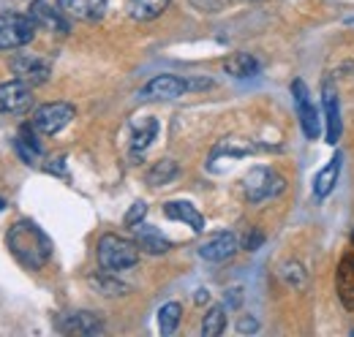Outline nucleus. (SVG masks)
Masks as SVG:
<instances>
[{
    "label": "nucleus",
    "instance_id": "nucleus-2",
    "mask_svg": "<svg viewBox=\"0 0 354 337\" xmlns=\"http://www.w3.org/2000/svg\"><path fill=\"white\" fill-rule=\"evenodd\" d=\"M98 264L109 272H123L139 264V245L118 234H104L98 240Z\"/></svg>",
    "mask_w": 354,
    "mask_h": 337
},
{
    "label": "nucleus",
    "instance_id": "nucleus-32",
    "mask_svg": "<svg viewBox=\"0 0 354 337\" xmlns=\"http://www.w3.org/2000/svg\"><path fill=\"white\" fill-rule=\"evenodd\" d=\"M0 210H3V199H0Z\"/></svg>",
    "mask_w": 354,
    "mask_h": 337
},
{
    "label": "nucleus",
    "instance_id": "nucleus-10",
    "mask_svg": "<svg viewBox=\"0 0 354 337\" xmlns=\"http://www.w3.org/2000/svg\"><path fill=\"white\" fill-rule=\"evenodd\" d=\"M234 253H237V237L232 231H218L199 245V256L205 261H213V264H221L226 258H232Z\"/></svg>",
    "mask_w": 354,
    "mask_h": 337
},
{
    "label": "nucleus",
    "instance_id": "nucleus-22",
    "mask_svg": "<svg viewBox=\"0 0 354 337\" xmlns=\"http://www.w3.org/2000/svg\"><path fill=\"white\" fill-rule=\"evenodd\" d=\"M177 164L175 161H169V158H164V161H158V164H153V166L147 168V174H145V180H147V185H153V188H158V185H167V182H172L177 177Z\"/></svg>",
    "mask_w": 354,
    "mask_h": 337
},
{
    "label": "nucleus",
    "instance_id": "nucleus-16",
    "mask_svg": "<svg viewBox=\"0 0 354 337\" xmlns=\"http://www.w3.org/2000/svg\"><path fill=\"white\" fill-rule=\"evenodd\" d=\"M133 231H136V245H139V251L150 253V256H161V253L169 251V240H167V237H161V231H158V229L136 223V226H133Z\"/></svg>",
    "mask_w": 354,
    "mask_h": 337
},
{
    "label": "nucleus",
    "instance_id": "nucleus-9",
    "mask_svg": "<svg viewBox=\"0 0 354 337\" xmlns=\"http://www.w3.org/2000/svg\"><path fill=\"white\" fill-rule=\"evenodd\" d=\"M292 93H295V101H297V117H300L303 133H306L308 139H319V133H322L319 112H316V106L310 104L306 82H303V79H295V82H292Z\"/></svg>",
    "mask_w": 354,
    "mask_h": 337
},
{
    "label": "nucleus",
    "instance_id": "nucleus-31",
    "mask_svg": "<svg viewBox=\"0 0 354 337\" xmlns=\"http://www.w3.org/2000/svg\"><path fill=\"white\" fill-rule=\"evenodd\" d=\"M196 302H207V291H196Z\"/></svg>",
    "mask_w": 354,
    "mask_h": 337
},
{
    "label": "nucleus",
    "instance_id": "nucleus-12",
    "mask_svg": "<svg viewBox=\"0 0 354 337\" xmlns=\"http://www.w3.org/2000/svg\"><path fill=\"white\" fill-rule=\"evenodd\" d=\"M60 329L68 332V335H101V332H104V321H101L95 313L82 310V313L66 316V321L60 324Z\"/></svg>",
    "mask_w": 354,
    "mask_h": 337
},
{
    "label": "nucleus",
    "instance_id": "nucleus-21",
    "mask_svg": "<svg viewBox=\"0 0 354 337\" xmlns=\"http://www.w3.org/2000/svg\"><path fill=\"white\" fill-rule=\"evenodd\" d=\"M30 17L36 19V25H44V28H52V30H60V33H68V25L60 19L57 11H52L44 0H36L30 6Z\"/></svg>",
    "mask_w": 354,
    "mask_h": 337
},
{
    "label": "nucleus",
    "instance_id": "nucleus-30",
    "mask_svg": "<svg viewBox=\"0 0 354 337\" xmlns=\"http://www.w3.org/2000/svg\"><path fill=\"white\" fill-rule=\"evenodd\" d=\"M240 289H232V291H226V305H232V307H237L240 305Z\"/></svg>",
    "mask_w": 354,
    "mask_h": 337
},
{
    "label": "nucleus",
    "instance_id": "nucleus-24",
    "mask_svg": "<svg viewBox=\"0 0 354 337\" xmlns=\"http://www.w3.org/2000/svg\"><path fill=\"white\" fill-rule=\"evenodd\" d=\"M180 318H183V307L177 302H167L158 310V329H161V335L164 337L175 335L177 327H180Z\"/></svg>",
    "mask_w": 354,
    "mask_h": 337
},
{
    "label": "nucleus",
    "instance_id": "nucleus-7",
    "mask_svg": "<svg viewBox=\"0 0 354 337\" xmlns=\"http://www.w3.org/2000/svg\"><path fill=\"white\" fill-rule=\"evenodd\" d=\"M191 90L188 79H180L175 74H161V77H153L150 82L142 87V98L145 101H175L183 93Z\"/></svg>",
    "mask_w": 354,
    "mask_h": 337
},
{
    "label": "nucleus",
    "instance_id": "nucleus-29",
    "mask_svg": "<svg viewBox=\"0 0 354 337\" xmlns=\"http://www.w3.org/2000/svg\"><path fill=\"white\" fill-rule=\"evenodd\" d=\"M262 242H265V234H262V231H251V234L245 237V242H243V245H245V251H257Z\"/></svg>",
    "mask_w": 354,
    "mask_h": 337
},
{
    "label": "nucleus",
    "instance_id": "nucleus-17",
    "mask_svg": "<svg viewBox=\"0 0 354 337\" xmlns=\"http://www.w3.org/2000/svg\"><path fill=\"white\" fill-rule=\"evenodd\" d=\"M223 71L229 77H234V79H251V77L259 74V60L254 55H248V52H237V55L226 57Z\"/></svg>",
    "mask_w": 354,
    "mask_h": 337
},
{
    "label": "nucleus",
    "instance_id": "nucleus-18",
    "mask_svg": "<svg viewBox=\"0 0 354 337\" xmlns=\"http://www.w3.org/2000/svg\"><path fill=\"white\" fill-rule=\"evenodd\" d=\"M158 136V120L156 117H139L131 123V147L133 153H142L153 144V139Z\"/></svg>",
    "mask_w": 354,
    "mask_h": 337
},
{
    "label": "nucleus",
    "instance_id": "nucleus-23",
    "mask_svg": "<svg viewBox=\"0 0 354 337\" xmlns=\"http://www.w3.org/2000/svg\"><path fill=\"white\" fill-rule=\"evenodd\" d=\"M115 272H101V275H93L90 278V286L95 289V291H101L104 296H123V294H129V286L126 283H120L118 278H112Z\"/></svg>",
    "mask_w": 354,
    "mask_h": 337
},
{
    "label": "nucleus",
    "instance_id": "nucleus-19",
    "mask_svg": "<svg viewBox=\"0 0 354 337\" xmlns=\"http://www.w3.org/2000/svg\"><path fill=\"white\" fill-rule=\"evenodd\" d=\"M338 296L349 310H354V253L338 264Z\"/></svg>",
    "mask_w": 354,
    "mask_h": 337
},
{
    "label": "nucleus",
    "instance_id": "nucleus-8",
    "mask_svg": "<svg viewBox=\"0 0 354 337\" xmlns=\"http://www.w3.org/2000/svg\"><path fill=\"white\" fill-rule=\"evenodd\" d=\"M11 71L17 79L28 84H44L52 77V63L41 55H17L11 60Z\"/></svg>",
    "mask_w": 354,
    "mask_h": 337
},
{
    "label": "nucleus",
    "instance_id": "nucleus-26",
    "mask_svg": "<svg viewBox=\"0 0 354 337\" xmlns=\"http://www.w3.org/2000/svg\"><path fill=\"white\" fill-rule=\"evenodd\" d=\"M281 278H283V283H286L289 289H295V291H303V289L308 286V275H306V269H303L297 261L283 264V267H281Z\"/></svg>",
    "mask_w": 354,
    "mask_h": 337
},
{
    "label": "nucleus",
    "instance_id": "nucleus-1",
    "mask_svg": "<svg viewBox=\"0 0 354 337\" xmlns=\"http://www.w3.org/2000/svg\"><path fill=\"white\" fill-rule=\"evenodd\" d=\"M6 245L25 269H41L52 256V240L33 220H17L6 234Z\"/></svg>",
    "mask_w": 354,
    "mask_h": 337
},
{
    "label": "nucleus",
    "instance_id": "nucleus-11",
    "mask_svg": "<svg viewBox=\"0 0 354 337\" xmlns=\"http://www.w3.org/2000/svg\"><path fill=\"white\" fill-rule=\"evenodd\" d=\"M106 3L109 0H57L60 11L74 17V19H82V22H95L104 17L106 11Z\"/></svg>",
    "mask_w": 354,
    "mask_h": 337
},
{
    "label": "nucleus",
    "instance_id": "nucleus-33",
    "mask_svg": "<svg viewBox=\"0 0 354 337\" xmlns=\"http://www.w3.org/2000/svg\"><path fill=\"white\" fill-rule=\"evenodd\" d=\"M352 240H354V237H352Z\"/></svg>",
    "mask_w": 354,
    "mask_h": 337
},
{
    "label": "nucleus",
    "instance_id": "nucleus-20",
    "mask_svg": "<svg viewBox=\"0 0 354 337\" xmlns=\"http://www.w3.org/2000/svg\"><path fill=\"white\" fill-rule=\"evenodd\" d=\"M167 6H169V0H129V11L139 22H150V19L161 17L167 11Z\"/></svg>",
    "mask_w": 354,
    "mask_h": 337
},
{
    "label": "nucleus",
    "instance_id": "nucleus-28",
    "mask_svg": "<svg viewBox=\"0 0 354 337\" xmlns=\"http://www.w3.org/2000/svg\"><path fill=\"white\" fill-rule=\"evenodd\" d=\"M259 329V321L254 318V316H243L240 321H237V332H243V335H248V332H257Z\"/></svg>",
    "mask_w": 354,
    "mask_h": 337
},
{
    "label": "nucleus",
    "instance_id": "nucleus-3",
    "mask_svg": "<svg viewBox=\"0 0 354 337\" xmlns=\"http://www.w3.org/2000/svg\"><path fill=\"white\" fill-rule=\"evenodd\" d=\"M243 191H245V199L251 204H259L265 199H272V196H281L286 191V180L272 171L267 166H257L251 168L245 177H243Z\"/></svg>",
    "mask_w": 354,
    "mask_h": 337
},
{
    "label": "nucleus",
    "instance_id": "nucleus-6",
    "mask_svg": "<svg viewBox=\"0 0 354 337\" xmlns=\"http://www.w3.org/2000/svg\"><path fill=\"white\" fill-rule=\"evenodd\" d=\"M33 106V84L22 79L0 84V112L6 115H25Z\"/></svg>",
    "mask_w": 354,
    "mask_h": 337
},
{
    "label": "nucleus",
    "instance_id": "nucleus-5",
    "mask_svg": "<svg viewBox=\"0 0 354 337\" xmlns=\"http://www.w3.org/2000/svg\"><path fill=\"white\" fill-rule=\"evenodd\" d=\"M74 115H77V109H74L71 104H66V101L44 104V106H39L36 115H33V128H36L39 133H44V136H55V133H60L63 128L74 120Z\"/></svg>",
    "mask_w": 354,
    "mask_h": 337
},
{
    "label": "nucleus",
    "instance_id": "nucleus-25",
    "mask_svg": "<svg viewBox=\"0 0 354 337\" xmlns=\"http://www.w3.org/2000/svg\"><path fill=\"white\" fill-rule=\"evenodd\" d=\"M226 329V307L216 305L207 310L205 321H202V335L205 337H218Z\"/></svg>",
    "mask_w": 354,
    "mask_h": 337
},
{
    "label": "nucleus",
    "instance_id": "nucleus-14",
    "mask_svg": "<svg viewBox=\"0 0 354 337\" xmlns=\"http://www.w3.org/2000/svg\"><path fill=\"white\" fill-rule=\"evenodd\" d=\"M324 115H327V142H330V144H338L344 123H341V109H338L335 87L330 82L324 84Z\"/></svg>",
    "mask_w": 354,
    "mask_h": 337
},
{
    "label": "nucleus",
    "instance_id": "nucleus-13",
    "mask_svg": "<svg viewBox=\"0 0 354 337\" xmlns=\"http://www.w3.org/2000/svg\"><path fill=\"white\" fill-rule=\"evenodd\" d=\"M164 215H167L169 220H180V223L191 226L196 234L205 231V218H202V212L196 210L191 202H167V204H164Z\"/></svg>",
    "mask_w": 354,
    "mask_h": 337
},
{
    "label": "nucleus",
    "instance_id": "nucleus-15",
    "mask_svg": "<svg viewBox=\"0 0 354 337\" xmlns=\"http://www.w3.org/2000/svg\"><path fill=\"white\" fill-rule=\"evenodd\" d=\"M341 155H333L330 164L324 168H319V174L313 177V196L316 199H324L333 193V188L338 185V177H341Z\"/></svg>",
    "mask_w": 354,
    "mask_h": 337
},
{
    "label": "nucleus",
    "instance_id": "nucleus-27",
    "mask_svg": "<svg viewBox=\"0 0 354 337\" xmlns=\"http://www.w3.org/2000/svg\"><path fill=\"white\" fill-rule=\"evenodd\" d=\"M145 212H147V204L145 202H136L131 210H129V215H126V226H136L145 218Z\"/></svg>",
    "mask_w": 354,
    "mask_h": 337
},
{
    "label": "nucleus",
    "instance_id": "nucleus-4",
    "mask_svg": "<svg viewBox=\"0 0 354 337\" xmlns=\"http://www.w3.org/2000/svg\"><path fill=\"white\" fill-rule=\"evenodd\" d=\"M36 19L30 14H0V49H19L33 41Z\"/></svg>",
    "mask_w": 354,
    "mask_h": 337
}]
</instances>
